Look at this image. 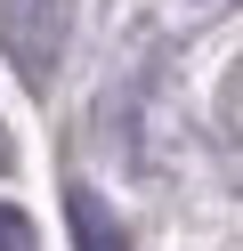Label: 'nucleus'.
Segmentation results:
<instances>
[{
    "instance_id": "1",
    "label": "nucleus",
    "mask_w": 243,
    "mask_h": 251,
    "mask_svg": "<svg viewBox=\"0 0 243 251\" xmlns=\"http://www.w3.org/2000/svg\"><path fill=\"white\" fill-rule=\"evenodd\" d=\"M73 8L81 0H0V49H8V65L32 89L57 73L65 41H73Z\"/></svg>"
},
{
    "instance_id": "2",
    "label": "nucleus",
    "mask_w": 243,
    "mask_h": 251,
    "mask_svg": "<svg viewBox=\"0 0 243 251\" xmlns=\"http://www.w3.org/2000/svg\"><path fill=\"white\" fill-rule=\"evenodd\" d=\"M65 211H73V243H81V251H130V243H122V219H113L89 186H73V195H65Z\"/></svg>"
},
{
    "instance_id": "3",
    "label": "nucleus",
    "mask_w": 243,
    "mask_h": 251,
    "mask_svg": "<svg viewBox=\"0 0 243 251\" xmlns=\"http://www.w3.org/2000/svg\"><path fill=\"white\" fill-rule=\"evenodd\" d=\"M0 251H32V219L16 202H0Z\"/></svg>"
},
{
    "instance_id": "4",
    "label": "nucleus",
    "mask_w": 243,
    "mask_h": 251,
    "mask_svg": "<svg viewBox=\"0 0 243 251\" xmlns=\"http://www.w3.org/2000/svg\"><path fill=\"white\" fill-rule=\"evenodd\" d=\"M0 170H8V138H0Z\"/></svg>"
}]
</instances>
